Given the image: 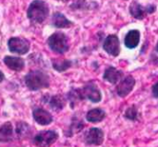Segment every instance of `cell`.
Masks as SVG:
<instances>
[{
    "label": "cell",
    "mask_w": 158,
    "mask_h": 147,
    "mask_svg": "<svg viewBox=\"0 0 158 147\" xmlns=\"http://www.w3.org/2000/svg\"><path fill=\"white\" fill-rule=\"evenodd\" d=\"M82 128H83V123H82V121L75 120V121H73L72 125H71L70 128H69V132H70L71 134L76 133V132H79L80 131L82 130Z\"/></svg>",
    "instance_id": "23"
},
{
    "label": "cell",
    "mask_w": 158,
    "mask_h": 147,
    "mask_svg": "<svg viewBox=\"0 0 158 147\" xmlns=\"http://www.w3.org/2000/svg\"><path fill=\"white\" fill-rule=\"evenodd\" d=\"M153 94L155 97L158 98V82H156L154 86H153Z\"/></svg>",
    "instance_id": "24"
},
{
    "label": "cell",
    "mask_w": 158,
    "mask_h": 147,
    "mask_svg": "<svg viewBox=\"0 0 158 147\" xmlns=\"http://www.w3.org/2000/svg\"><path fill=\"white\" fill-rule=\"evenodd\" d=\"M32 116H33L34 120L38 124L43 125V126L49 125L53 121L52 115L48 111H46V110H44L43 108H36V109H34L33 112H32Z\"/></svg>",
    "instance_id": "11"
},
{
    "label": "cell",
    "mask_w": 158,
    "mask_h": 147,
    "mask_svg": "<svg viewBox=\"0 0 158 147\" xmlns=\"http://www.w3.org/2000/svg\"><path fill=\"white\" fill-rule=\"evenodd\" d=\"M156 7L154 5H149L147 6H143L139 3L133 2L131 5V6H130V12H131V14L134 18L139 19H143L146 16V14L155 12L156 11Z\"/></svg>",
    "instance_id": "7"
},
{
    "label": "cell",
    "mask_w": 158,
    "mask_h": 147,
    "mask_svg": "<svg viewBox=\"0 0 158 147\" xmlns=\"http://www.w3.org/2000/svg\"><path fill=\"white\" fill-rule=\"evenodd\" d=\"M17 134L20 139H24L31 134V127L26 122H19L17 124Z\"/></svg>",
    "instance_id": "21"
},
{
    "label": "cell",
    "mask_w": 158,
    "mask_h": 147,
    "mask_svg": "<svg viewBox=\"0 0 158 147\" xmlns=\"http://www.w3.org/2000/svg\"><path fill=\"white\" fill-rule=\"evenodd\" d=\"M48 103L49 107L55 111H60L65 107V100L61 95H53L50 96L48 100H45Z\"/></svg>",
    "instance_id": "18"
},
{
    "label": "cell",
    "mask_w": 158,
    "mask_h": 147,
    "mask_svg": "<svg viewBox=\"0 0 158 147\" xmlns=\"http://www.w3.org/2000/svg\"><path fill=\"white\" fill-rule=\"evenodd\" d=\"M140 42V32L137 30L130 31L125 37V45L128 48H135Z\"/></svg>",
    "instance_id": "16"
},
{
    "label": "cell",
    "mask_w": 158,
    "mask_h": 147,
    "mask_svg": "<svg viewBox=\"0 0 158 147\" xmlns=\"http://www.w3.org/2000/svg\"><path fill=\"white\" fill-rule=\"evenodd\" d=\"M68 99L70 103L71 107H74L77 103H79L80 101H81L84 98H83V95L81 94V89H75V90H71L69 93Z\"/></svg>",
    "instance_id": "20"
},
{
    "label": "cell",
    "mask_w": 158,
    "mask_h": 147,
    "mask_svg": "<svg viewBox=\"0 0 158 147\" xmlns=\"http://www.w3.org/2000/svg\"><path fill=\"white\" fill-rule=\"evenodd\" d=\"M105 118H106V112L101 108H94L90 110L86 115V120L92 123L100 122Z\"/></svg>",
    "instance_id": "17"
},
{
    "label": "cell",
    "mask_w": 158,
    "mask_h": 147,
    "mask_svg": "<svg viewBox=\"0 0 158 147\" xmlns=\"http://www.w3.org/2000/svg\"><path fill=\"white\" fill-rule=\"evenodd\" d=\"M156 51L158 52V43H157V44H156Z\"/></svg>",
    "instance_id": "27"
},
{
    "label": "cell",
    "mask_w": 158,
    "mask_h": 147,
    "mask_svg": "<svg viewBox=\"0 0 158 147\" xmlns=\"http://www.w3.org/2000/svg\"><path fill=\"white\" fill-rule=\"evenodd\" d=\"M58 139V134L54 131H44L35 135L33 143L37 147H50Z\"/></svg>",
    "instance_id": "5"
},
{
    "label": "cell",
    "mask_w": 158,
    "mask_h": 147,
    "mask_svg": "<svg viewBox=\"0 0 158 147\" xmlns=\"http://www.w3.org/2000/svg\"><path fill=\"white\" fill-rule=\"evenodd\" d=\"M49 15L48 5L43 0L32 1L27 10V16L31 22L42 23L44 22Z\"/></svg>",
    "instance_id": "1"
},
{
    "label": "cell",
    "mask_w": 158,
    "mask_h": 147,
    "mask_svg": "<svg viewBox=\"0 0 158 147\" xmlns=\"http://www.w3.org/2000/svg\"><path fill=\"white\" fill-rule=\"evenodd\" d=\"M81 90L83 98L89 99L93 103H99L102 100V94L98 87L94 82L87 83Z\"/></svg>",
    "instance_id": "6"
},
{
    "label": "cell",
    "mask_w": 158,
    "mask_h": 147,
    "mask_svg": "<svg viewBox=\"0 0 158 147\" xmlns=\"http://www.w3.org/2000/svg\"><path fill=\"white\" fill-rule=\"evenodd\" d=\"M4 79H5V75H4V73L0 70V82H2L4 81Z\"/></svg>",
    "instance_id": "25"
},
{
    "label": "cell",
    "mask_w": 158,
    "mask_h": 147,
    "mask_svg": "<svg viewBox=\"0 0 158 147\" xmlns=\"http://www.w3.org/2000/svg\"><path fill=\"white\" fill-rule=\"evenodd\" d=\"M13 138V126L10 122H6L0 127V142L7 143Z\"/></svg>",
    "instance_id": "15"
},
{
    "label": "cell",
    "mask_w": 158,
    "mask_h": 147,
    "mask_svg": "<svg viewBox=\"0 0 158 147\" xmlns=\"http://www.w3.org/2000/svg\"><path fill=\"white\" fill-rule=\"evenodd\" d=\"M7 46L10 52L19 54V55H25L29 52L31 44L25 38L19 37H12L7 42Z\"/></svg>",
    "instance_id": "4"
},
{
    "label": "cell",
    "mask_w": 158,
    "mask_h": 147,
    "mask_svg": "<svg viewBox=\"0 0 158 147\" xmlns=\"http://www.w3.org/2000/svg\"><path fill=\"white\" fill-rule=\"evenodd\" d=\"M4 63L8 69H10L11 70H15V71L22 70L25 66L24 60L22 58L18 57H12V56L5 57Z\"/></svg>",
    "instance_id": "12"
},
{
    "label": "cell",
    "mask_w": 158,
    "mask_h": 147,
    "mask_svg": "<svg viewBox=\"0 0 158 147\" xmlns=\"http://www.w3.org/2000/svg\"><path fill=\"white\" fill-rule=\"evenodd\" d=\"M134 86L135 79L132 76H128L119 82V84L117 87V93L120 97H125L133 90Z\"/></svg>",
    "instance_id": "10"
},
{
    "label": "cell",
    "mask_w": 158,
    "mask_h": 147,
    "mask_svg": "<svg viewBox=\"0 0 158 147\" xmlns=\"http://www.w3.org/2000/svg\"><path fill=\"white\" fill-rule=\"evenodd\" d=\"M52 65L53 68L58 71V72H63L67 69H69L71 66H72V62L70 60H67V59H53L52 60Z\"/></svg>",
    "instance_id": "19"
},
{
    "label": "cell",
    "mask_w": 158,
    "mask_h": 147,
    "mask_svg": "<svg viewBox=\"0 0 158 147\" xmlns=\"http://www.w3.org/2000/svg\"><path fill=\"white\" fill-rule=\"evenodd\" d=\"M49 77L42 70H32L25 77V84L31 91H38L49 86Z\"/></svg>",
    "instance_id": "2"
},
{
    "label": "cell",
    "mask_w": 158,
    "mask_h": 147,
    "mask_svg": "<svg viewBox=\"0 0 158 147\" xmlns=\"http://www.w3.org/2000/svg\"><path fill=\"white\" fill-rule=\"evenodd\" d=\"M103 47L106 53L113 57H118L120 53V45L118 38L116 35H109L104 42Z\"/></svg>",
    "instance_id": "8"
},
{
    "label": "cell",
    "mask_w": 158,
    "mask_h": 147,
    "mask_svg": "<svg viewBox=\"0 0 158 147\" xmlns=\"http://www.w3.org/2000/svg\"><path fill=\"white\" fill-rule=\"evenodd\" d=\"M104 132L99 128L90 129L85 135V143L90 145H101L104 142Z\"/></svg>",
    "instance_id": "9"
},
{
    "label": "cell",
    "mask_w": 158,
    "mask_h": 147,
    "mask_svg": "<svg viewBox=\"0 0 158 147\" xmlns=\"http://www.w3.org/2000/svg\"><path fill=\"white\" fill-rule=\"evenodd\" d=\"M138 115H139V113H138V110L135 106L129 107L125 112V117L131 120H136L138 119Z\"/></svg>",
    "instance_id": "22"
},
{
    "label": "cell",
    "mask_w": 158,
    "mask_h": 147,
    "mask_svg": "<svg viewBox=\"0 0 158 147\" xmlns=\"http://www.w3.org/2000/svg\"><path fill=\"white\" fill-rule=\"evenodd\" d=\"M52 24L56 28L63 29V28H69L73 25V22L70 21L65 15H63L60 12L54 13L52 17Z\"/></svg>",
    "instance_id": "13"
},
{
    "label": "cell",
    "mask_w": 158,
    "mask_h": 147,
    "mask_svg": "<svg viewBox=\"0 0 158 147\" xmlns=\"http://www.w3.org/2000/svg\"><path fill=\"white\" fill-rule=\"evenodd\" d=\"M47 44L51 50L58 54L66 53L69 48V39L67 35L63 32H57L53 33L47 41Z\"/></svg>",
    "instance_id": "3"
},
{
    "label": "cell",
    "mask_w": 158,
    "mask_h": 147,
    "mask_svg": "<svg viewBox=\"0 0 158 147\" xmlns=\"http://www.w3.org/2000/svg\"><path fill=\"white\" fill-rule=\"evenodd\" d=\"M57 1H61V2H67V1H69V0H57Z\"/></svg>",
    "instance_id": "26"
},
{
    "label": "cell",
    "mask_w": 158,
    "mask_h": 147,
    "mask_svg": "<svg viewBox=\"0 0 158 147\" xmlns=\"http://www.w3.org/2000/svg\"><path fill=\"white\" fill-rule=\"evenodd\" d=\"M122 75H123L122 71L118 70L116 68L109 67L108 69H106V71L104 73V79L106 81H107L108 82L115 84L122 78Z\"/></svg>",
    "instance_id": "14"
}]
</instances>
